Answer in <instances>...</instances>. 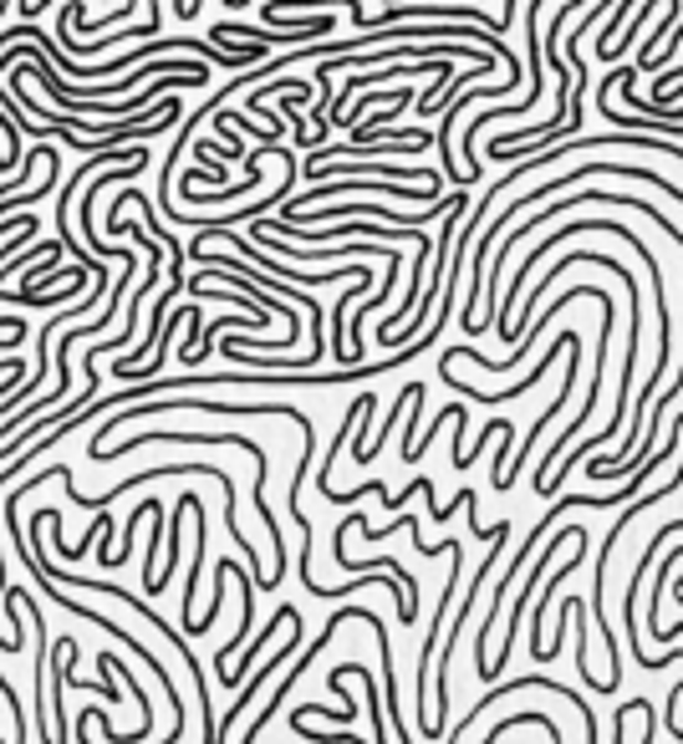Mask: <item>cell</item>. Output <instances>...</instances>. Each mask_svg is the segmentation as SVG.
<instances>
[{
	"label": "cell",
	"instance_id": "1",
	"mask_svg": "<svg viewBox=\"0 0 683 744\" xmlns=\"http://www.w3.org/2000/svg\"><path fill=\"white\" fill-rule=\"evenodd\" d=\"M77 652V642L72 638H56L52 642V678H56V689H52V714H56V730H52V744H66L62 734V689H66V658Z\"/></svg>",
	"mask_w": 683,
	"mask_h": 744
}]
</instances>
